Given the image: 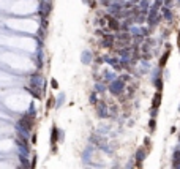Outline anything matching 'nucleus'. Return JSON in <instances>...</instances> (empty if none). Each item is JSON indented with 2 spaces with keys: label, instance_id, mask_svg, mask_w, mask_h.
Listing matches in <instances>:
<instances>
[{
  "label": "nucleus",
  "instance_id": "23",
  "mask_svg": "<svg viewBox=\"0 0 180 169\" xmlns=\"http://www.w3.org/2000/svg\"><path fill=\"white\" fill-rule=\"evenodd\" d=\"M164 17H166V19L171 17V11H169V10H164Z\"/></svg>",
  "mask_w": 180,
  "mask_h": 169
},
{
  "label": "nucleus",
  "instance_id": "14",
  "mask_svg": "<svg viewBox=\"0 0 180 169\" xmlns=\"http://www.w3.org/2000/svg\"><path fill=\"white\" fill-rule=\"evenodd\" d=\"M63 103H65V93H60V96L57 98V103H56V108H60Z\"/></svg>",
  "mask_w": 180,
  "mask_h": 169
},
{
  "label": "nucleus",
  "instance_id": "10",
  "mask_svg": "<svg viewBox=\"0 0 180 169\" xmlns=\"http://www.w3.org/2000/svg\"><path fill=\"white\" fill-rule=\"evenodd\" d=\"M115 81V75L112 73V71H106V73H105V82H114Z\"/></svg>",
  "mask_w": 180,
  "mask_h": 169
},
{
  "label": "nucleus",
  "instance_id": "12",
  "mask_svg": "<svg viewBox=\"0 0 180 169\" xmlns=\"http://www.w3.org/2000/svg\"><path fill=\"white\" fill-rule=\"evenodd\" d=\"M106 90V85L103 84V82H100V84H95V90L93 92H96V93H103Z\"/></svg>",
  "mask_w": 180,
  "mask_h": 169
},
{
  "label": "nucleus",
  "instance_id": "21",
  "mask_svg": "<svg viewBox=\"0 0 180 169\" xmlns=\"http://www.w3.org/2000/svg\"><path fill=\"white\" fill-rule=\"evenodd\" d=\"M63 138H65V133L60 131V134H59V142H63Z\"/></svg>",
  "mask_w": 180,
  "mask_h": 169
},
{
  "label": "nucleus",
  "instance_id": "8",
  "mask_svg": "<svg viewBox=\"0 0 180 169\" xmlns=\"http://www.w3.org/2000/svg\"><path fill=\"white\" fill-rule=\"evenodd\" d=\"M180 164V150H175L172 155V167H177Z\"/></svg>",
  "mask_w": 180,
  "mask_h": 169
},
{
  "label": "nucleus",
  "instance_id": "22",
  "mask_svg": "<svg viewBox=\"0 0 180 169\" xmlns=\"http://www.w3.org/2000/svg\"><path fill=\"white\" fill-rule=\"evenodd\" d=\"M51 85H52L54 89H57V87H59V84H57V81H56V79H52V81H51Z\"/></svg>",
  "mask_w": 180,
  "mask_h": 169
},
{
  "label": "nucleus",
  "instance_id": "13",
  "mask_svg": "<svg viewBox=\"0 0 180 169\" xmlns=\"http://www.w3.org/2000/svg\"><path fill=\"white\" fill-rule=\"evenodd\" d=\"M148 128H150L152 133L157 130V120H155V118H150V120H148Z\"/></svg>",
  "mask_w": 180,
  "mask_h": 169
},
{
  "label": "nucleus",
  "instance_id": "24",
  "mask_svg": "<svg viewBox=\"0 0 180 169\" xmlns=\"http://www.w3.org/2000/svg\"><path fill=\"white\" fill-rule=\"evenodd\" d=\"M30 139H32V141H30L32 144H36V134H32V138H30Z\"/></svg>",
  "mask_w": 180,
  "mask_h": 169
},
{
  "label": "nucleus",
  "instance_id": "20",
  "mask_svg": "<svg viewBox=\"0 0 180 169\" xmlns=\"http://www.w3.org/2000/svg\"><path fill=\"white\" fill-rule=\"evenodd\" d=\"M144 146H145V147H150V138H145V139H144Z\"/></svg>",
  "mask_w": 180,
  "mask_h": 169
},
{
  "label": "nucleus",
  "instance_id": "17",
  "mask_svg": "<svg viewBox=\"0 0 180 169\" xmlns=\"http://www.w3.org/2000/svg\"><path fill=\"white\" fill-rule=\"evenodd\" d=\"M157 114H158V109H153V108H152V111H150V117H152V118H157Z\"/></svg>",
  "mask_w": 180,
  "mask_h": 169
},
{
  "label": "nucleus",
  "instance_id": "4",
  "mask_svg": "<svg viewBox=\"0 0 180 169\" xmlns=\"http://www.w3.org/2000/svg\"><path fill=\"white\" fill-rule=\"evenodd\" d=\"M114 41H115V35H106L105 38H103V41H101V46L103 47H112L114 46Z\"/></svg>",
  "mask_w": 180,
  "mask_h": 169
},
{
  "label": "nucleus",
  "instance_id": "15",
  "mask_svg": "<svg viewBox=\"0 0 180 169\" xmlns=\"http://www.w3.org/2000/svg\"><path fill=\"white\" fill-rule=\"evenodd\" d=\"M168 59H169V52H164V56L160 59V66L163 68L164 65H166V62H168Z\"/></svg>",
  "mask_w": 180,
  "mask_h": 169
},
{
  "label": "nucleus",
  "instance_id": "2",
  "mask_svg": "<svg viewBox=\"0 0 180 169\" xmlns=\"http://www.w3.org/2000/svg\"><path fill=\"white\" fill-rule=\"evenodd\" d=\"M96 114H98V117H101V118H106V117L111 115V111H109V108L105 104V101H98V103H96Z\"/></svg>",
  "mask_w": 180,
  "mask_h": 169
},
{
  "label": "nucleus",
  "instance_id": "1",
  "mask_svg": "<svg viewBox=\"0 0 180 169\" xmlns=\"http://www.w3.org/2000/svg\"><path fill=\"white\" fill-rule=\"evenodd\" d=\"M109 92L112 93V95H115V96H119L123 90H125V82L123 81H120V79H115L114 82H111L109 84Z\"/></svg>",
  "mask_w": 180,
  "mask_h": 169
},
{
  "label": "nucleus",
  "instance_id": "19",
  "mask_svg": "<svg viewBox=\"0 0 180 169\" xmlns=\"http://www.w3.org/2000/svg\"><path fill=\"white\" fill-rule=\"evenodd\" d=\"M52 103H54V98H49L47 103H46V108H47V109H49V108H52Z\"/></svg>",
  "mask_w": 180,
  "mask_h": 169
},
{
  "label": "nucleus",
  "instance_id": "11",
  "mask_svg": "<svg viewBox=\"0 0 180 169\" xmlns=\"http://www.w3.org/2000/svg\"><path fill=\"white\" fill-rule=\"evenodd\" d=\"M153 84H155V87H157V92L163 90V81H161V78H155V79H153Z\"/></svg>",
  "mask_w": 180,
  "mask_h": 169
},
{
  "label": "nucleus",
  "instance_id": "7",
  "mask_svg": "<svg viewBox=\"0 0 180 169\" xmlns=\"http://www.w3.org/2000/svg\"><path fill=\"white\" fill-rule=\"evenodd\" d=\"M19 161H21V164H22V167H24V169H30L32 161H29V160H27V157H22V155H19Z\"/></svg>",
  "mask_w": 180,
  "mask_h": 169
},
{
  "label": "nucleus",
  "instance_id": "5",
  "mask_svg": "<svg viewBox=\"0 0 180 169\" xmlns=\"http://www.w3.org/2000/svg\"><path fill=\"white\" fill-rule=\"evenodd\" d=\"M161 100H163V93H161V92H157L155 95H153V98H152V108H153V109H158L160 104H161Z\"/></svg>",
  "mask_w": 180,
  "mask_h": 169
},
{
  "label": "nucleus",
  "instance_id": "6",
  "mask_svg": "<svg viewBox=\"0 0 180 169\" xmlns=\"http://www.w3.org/2000/svg\"><path fill=\"white\" fill-rule=\"evenodd\" d=\"M59 134H60V130L54 125L52 127V133H51V144H52V146H56V144L59 142Z\"/></svg>",
  "mask_w": 180,
  "mask_h": 169
},
{
  "label": "nucleus",
  "instance_id": "3",
  "mask_svg": "<svg viewBox=\"0 0 180 169\" xmlns=\"http://www.w3.org/2000/svg\"><path fill=\"white\" fill-rule=\"evenodd\" d=\"M145 157H147V153H145V147H139V149L136 150V155H134V161H136V164H138V163H144Z\"/></svg>",
  "mask_w": 180,
  "mask_h": 169
},
{
  "label": "nucleus",
  "instance_id": "9",
  "mask_svg": "<svg viewBox=\"0 0 180 169\" xmlns=\"http://www.w3.org/2000/svg\"><path fill=\"white\" fill-rule=\"evenodd\" d=\"M81 60H82V63L89 65V63L92 62V56H90V52H89V51H84V52H82V57H81Z\"/></svg>",
  "mask_w": 180,
  "mask_h": 169
},
{
  "label": "nucleus",
  "instance_id": "16",
  "mask_svg": "<svg viewBox=\"0 0 180 169\" xmlns=\"http://www.w3.org/2000/svg\"><path fill=\"white\" fill-rule=\"evenodd\" d=\"M96 95H98L96 92H93V93L90 95V103L95 104V106H96V103H98V96H96Z\"/></svg>",
  "mask_w": 180,
  "mask_h": 169
},
{
  "label": "nucleus",
  "instance_id": "18",
  "mask_svg": "<svg viewBox=\"0 0 180 169\" xmlns=\"http://www.w3.org/2000/svg\"><path fill=\"white\" fill-rule=\"evenodd\" d=\"M36 160H38V158H36V155H35V157L32 158V166H30V169H36Z\"/></svg>",
  "mask_w": 180,
  "mask_h": 169
}]
</instances>
